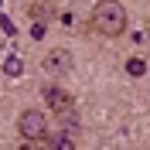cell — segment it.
Returning <instances> with one entry per match:
<instances>
[{"mask_svg":"<svg viewBox=\"0 0 150 150\" xmlns=\"http://www.w3.org/2000/svg\"><path fill=\"white\" fill-rule=\"evenodd\" d=\"M89 24H92L99 34L116 38V34H123V31H126V7H123L120 0H99V4L92 7Z\"/></svg>","mask_w":150,"mask_h":150,"instance_id":"cell-1","label":"cell"},{"mask_svg":"<svg viewBox=\"0 0 150 150\" xmlns=\"http://www.w3.org/2000/svg\"><path fill=\"white\" fill-rule=\"evenodd\" d=\"M17 130H21V137H24V140H45V133H48L45 112L24 109V112H21V120H17Z\"/></svg>","mask_w":150,"mask_h":150,"instance_id":"cell-2","label":"cell"},{"mask_svg":"<svg viewBox=\"0 0 150 150\" xmlns=\"http://www.w3.org/2000/svg\"><path fill=\"white\" fill-rule=\"evenodd\" d=\"M51 147H58V150H62V147H65V150H72L75 143L68 140V137H55V140H51Z\"/></svg>","mask_w":150,"mask_h":150,"instance_id":"cell-8","label":"cell"},{"mask_svg":"<svg viewBox=\"0 0 150 150\" xmlns=\"http://www.w3.org/2000/svg\"><path fill=\"white\" fill-rule=\"evenodd\" d=\"M31 17H34V21H45V17H51V7H48L45 0H41V4H34V7H31Z\"/></svg>","mask_w":150,"mask_h":150,"instance_id":"cell-6","label":"cell"},{"mask_svg":"<svg viewBox=\"0 0 150 150\" xmlns=\"http://www.w3.org/2000/svg\"><path fill=\"white\" fill-rule=\"evenodd\" d=\"M45 68H48V72H55V75L68 72V68H72V55H68V51H62V48H58V51H51V55L45 58Z\"/></svg>","mask_w":150,"mask_h":150,"instance_id":"cell-4","label":"cell"},{"mask_svg":"<svg viewBox=\"0 0 150 150\" xmlns=\"http://www.w3.org/2000/svg\"><path fill=\"white\" fill-rule=\"evenodd\" d=\"M45 103H48V109L58 112L62 120L75 112V99L65 92V89H62V85H48V89H45Z\"/></svg>","mask_w":150,"mask_h":150,"instance_id":"cell-3","label":"cell"},{"mask_svg":"<svg viewBox=\"0 0 150 150\" xmlns=\"http://www.w3.org/2000/svg\"><path fill=\"white\" fill-rule=\"evenodd\" d=\"M126 72H130L133 79H140V75H147V62H143V58H130V62H126Z\"/></svg>","mask_w":150,"mask_h":150,"instance_id":"cell-5","label":"cell"},{"mask_svg":"<svg viewBox=\"0 0 150 150\" xmlns=\"http://www.w3.org/2000/svg\"><path fill=\"white\" fill-rule=\"evenodd\" d=\"M48 34V28H45V21H34V24H31V38H34V41H41V38Z\"/></svg>","mask_w":150,"mask_h":150,"instance_id":"cell-7","label":"cell"}]
</instances>
